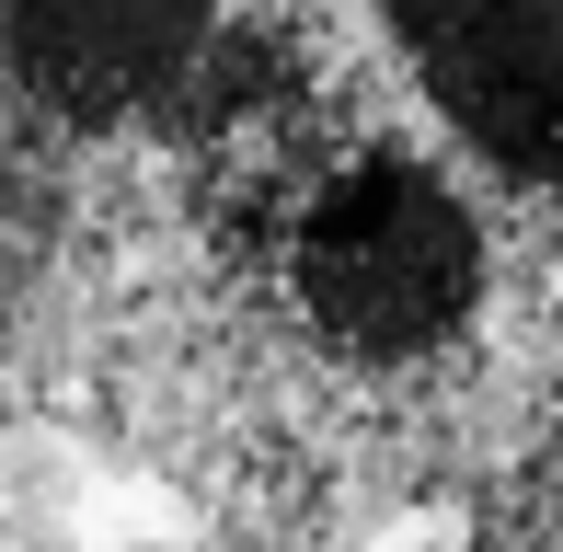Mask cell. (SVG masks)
<instances>
[{"label":"cell","mask_w":563,"mask_h":552,"mask_svg":"<svg viewBox=\"0 0 563 552\" xmlns=\"http://www.w3.org/2000/svg\"><path fill=\"white\" fill-rule=\"evenodd\" d=\"M334 81L311 0H0V104L35 150H139L196 185Z\"/></svg>","instance_id":"7a4b0ae2"},{"label":"cell","mask_w":563,"mask_h":552,"mask_svg":"<svg viewBox=\"0 0 563 552\" xmlns=\"http://www.w3.org/2000/svg\"><path fill=\"white\" fill-rule=\"evenodd\" d=\"M126 552H208V541H126Z\"/></svg>","instance_id":"5b68a950"},{"label":"cell","mask_w":563,"mask_h":552,"mask_svg":"<svg viewBox=\"0 0 563 552\" xmlns=\"http://www.w3.org/2000/svg\"><path fill=\"white\" fill-rule=\"evenodd\" d=\"M472 552H563V438H529L472 495Z\"/></svg>","instance_id":"277c9868"},{"label":"cell","mask_w":563,"mask_h":552,"mask_svg":"<svg viewBox=\"0 0 563 552\" xmlns=\"http://www.w3.org/2000/svg\"><path fill=\"white\" fill-rule=\"evenodd\" d=\"M185 208L219 288L311 380L402 404V391H449L472 368L506 242L449 150L426 128L368 115L356 81L311 92L265 139L208 162Z\"/></svg>","instance_id":"6da1fadb"},{"label":"cell","mask_w":563,"mask_h":552,"mask_svg":"<svg viewBox=\"0 0 563 552\" xmlns=\"http://www.w3.org/2000/svg\"><path fill=\"white\" fill-rule=\"evenodd\" d=\"M368 23L495 242L563 288V0H368Z\"/></svg>","instance_id":"3957f363"}]
</instances>
